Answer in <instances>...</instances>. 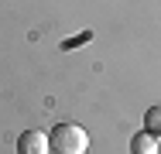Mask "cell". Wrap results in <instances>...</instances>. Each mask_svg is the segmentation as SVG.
Returning a JSON list of instances; mask_svg holds the SVG:
<instances>
[{"instance_id":"cell-1","label":"cell","mask_w":161,"mask_h":154,"mask_svg":"<svg viewBox=\"0 0 161 154\" xmlns=\"http://www.w3.org/2000/svg\"><path fill=\"white\" fill-rule=\"evenodd\" d=\"M48 147L55 154H86L89 134H86L79 123H58V127L48 134Z\"/></svg>"},{"instance_id":"cell-2","label":"cell","mask_w":161,"mask_h":154,"mask_svg":"<svg viewBox=\"0 0 161 154\" xmlns=\"http://www.w3.org/2000/svg\"><path fill=\"white\" fill-rule=\"evenodd\" d=\"M48 134H41V130H24L21 137H17V154H48Z\"/></svg>"},{"instance_id":"cell-4","label":"cell","mask_w":161,"mask_h":154,"mask_svg":"<svg viewBox=\"0 0 161 154\" xmlns=\"http://www.w3.org/2000/svg\"><path fill=\"white\" fill-rule=\"evenodd\" d=\"M144 130L161 140V106H151V110L144 113Z\"/></svg>"},{"instance_id":"cell-3","label":"cell","mask_w":161,"mask_h":154,"mask_svg":"<svg viewBox=\"0 0 161 154\" xmlns=\"http://www.w3.org/2000/svg\"><path fill=\"white\" fill-rule=\"evenodd\" d=\"M130 154H161V140L144 130V134H137V137L130 140Z\"/></svg>"}]
</instances>
